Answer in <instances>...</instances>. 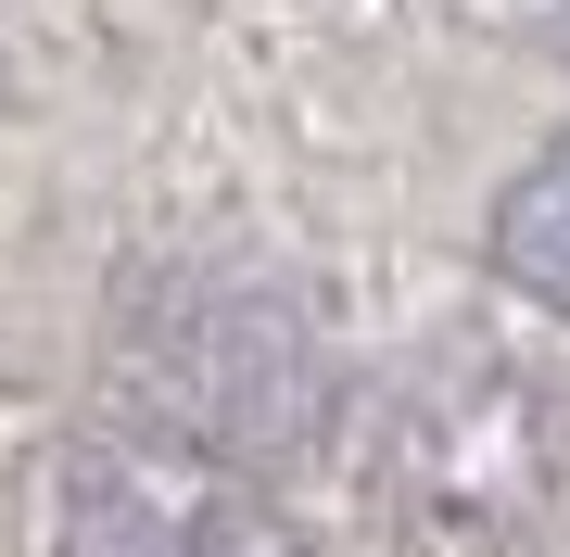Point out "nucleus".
I'll list each match as a JSON object with an SVG mask.
<instances>
[{
	"label": "nucleus",
	"mask_w": 570,
	"mask_h": 557,
	"mask_svg": "<svg viewBox=\"0 0 570 557\" xmlns=\"http://www.w3.org/2000/svg\"><path fill=\"white\" fill-rule=\"evenodd\" d=\"M153 431L178 444H292L317 406V342L266 291H178V330H153Z\"/></svg>",
	"instance_id": "nucleus-2"
},
{
	"label": "nucleus",
	"mask_w": 570,
	"mask_h": 557,
	"mask_svg": "<svg viewBox=\"0 0 570 557\" xmlns=\"http://www.w3.org/2000/svg\"><path fill=\"white\" fill-rule=\"evenodd\" d=\"M39 557H305L279 507L228 469L216 444L178 431H102L63 456Z\"/></svg>",
	"instance_id": "nucleus-1"
},
{
	"label": "nucleus",
	"mask_w": 570,
	"mask_h": 557,
	"mask_svg": "<svg viewBox=\"0 0 570 557\" xmlns=\"http://www.w3.org/2000/svg\"><path fill=\"white\" fill-rule=\"evenodd\" d=\"M494 267H508L546 317H570V140H546L494 203Z\"/></svg>",
	"instance_id": "nucleus-3"
}]
</instances>
